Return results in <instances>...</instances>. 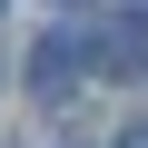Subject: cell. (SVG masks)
<instances>
[{"label": "cell", "mask_w": 148, "mask_h": 148, "mask_svg": "<svg viewBox=\"0 0 148 148\" xmlns=\"http://www.w3.org/2000/svg\"><path fill=\"white\" fill-rule=\"evenodd\" d=\"M79 40H69V30H49L40 49H30V99H69V89H79Z\"/></svg>", "instance_id": "cell-1"}, {"label": "cell", "mask_w": 148, "mask_h": 148, "mask_svg": "<svg viewBox=\"0 0 148 148\" xmlns=\"http://www.w3.org/2000/svg\"><path fill=\"white\" fill-rule=\"evenodd\" d=\"M119 148H148V119H138V128H119Z\"/></svg>", "instance_id": "cell-2"}]
</instances>
